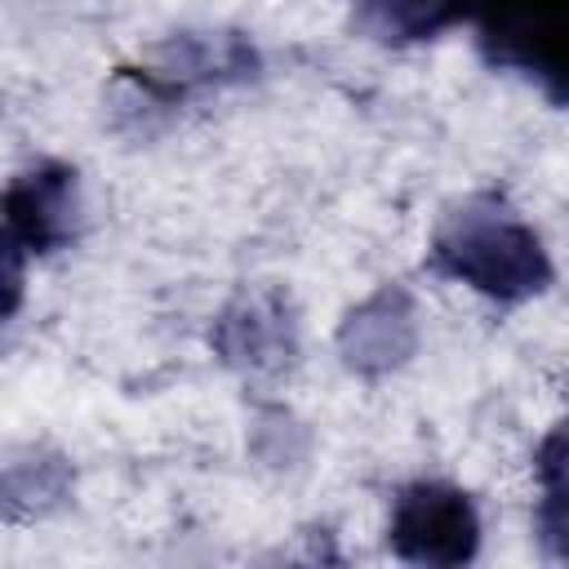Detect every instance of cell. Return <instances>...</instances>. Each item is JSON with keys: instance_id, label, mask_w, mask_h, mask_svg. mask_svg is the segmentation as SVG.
<instances>
[{"instance_id": "5b68a950", "label": "cell", "mask_w": 569, "mask_h": 569, "mask_svg": "<svg viewBox=\"0 0 569 569\" xmlns=\"http://www.w3.org/2000/svg\"><path fill=\"white\" fill-rule=\"evenodd\" d=\"M413 347H418V311L409 289L400 284H382L378 293H369L338 329L342 365L365 378L400 369L413 356Z\"/></svg>"}, {"instance_id": "6da1fadb", "label": "cell", "mask_w": 569, "mask_h": 569, "mask_svg": "<svg viewBox=\"0 0 569 569\" xmlns=\"http://www.w3.org/2000/svg\"><path fill=\"white\" fill-rule=\"evenodd\" d=\"M427 262L436 276L458 280L502 307L529 302L551 284V258L538 231L498 196H471L449 209L431 236Z\"/></svg>"}, {"instance_id": "8992f818", "label": "cell", "mask_w": 569, "mask_h": 569, "mask_svg": "<svg viewBox=\"0 0 569 569\" xmlns=\"http://www.w3.org/2000/svg\"><path fill=\"white\" fill-rule=\"evenodd\" d=\"M213 351L249 373H267L293 360L298 325L280 293H244L213 325Z\"/></svg>"}, {"instance_id": "277c9868", "label": "cell", "mask_w": 569, "mask_h": 569, "mask_svg": "<svg viewBox=\"0 0 569 569\" xmlns=\"http://www.w3.org/2000/svg\"><path fill=\"white\" fill-rule=\"evenodd\" d=\"M387 542L405 565L453 569L480 551V511L458 485L413 480L391 502Z\"/></svg>"}, {"instance_id": "9c48e42d", "label": "cell", "mask_w": 569, "mask_h": 569, "mask_svg": "<svg viewBox=\"0 0 569 569\" xmlns=\"http://www.w3.org/2000/svg\"><path fill=\"white\" fill-rule=\"evenodd\" d=\"M533 471L542 485L538 511H533V529L547 556L569 560V418L556 422L533 453Z\"/></svg>"}, {"instance_id": "52a82bcc", "label": "cell", "mask_w": 569, "mask_h": 569, "mask_svg": "<svg viewBox=\"0 0 569 569\" xmlns=\"http://www.w3.org/2000/svg\"><path fill=\"white\" fill-rule=\"evenodd\" d=\"M258 67V53L249 40L240 36H182V40H169L160 49V62L156 67H142L133 71V80L160 98V102H173L200 84H222V80H244L253 76Z\"/></svg>"}, {"instance_id": "3957f363", "label": "cell", "mask_w": 569, "mask_h": 569, "mask_svg": "<svg viewBox=\"0 0 569 569\" xmlns=\"http://www.w3.org/2000/svg\"><path fill=\"white\" fill-rule=\"evenodd\" d=\"M80 227V178L62 160H40L4 187V316L22 298V262L67 249Z\"/></svg>"}, {"instance_id": "ba28073f", "label": "cell", "mask_w": 569, "mask_h": 569, "mask_svg": "<svg viewBox=\"0 0 569 569\" xmlns=\"http://www.w3.org/2000/svg\"><path fill=\"white\" fill-rule=\"evenodd\" d=\"M476 0H347L351 27L373 44H418L458 22H471Z\"/></svg>"}, {"instance_id": "7a4b0ae2", "label": "cell", "mask_w": 569, "mask_h": 569, "mask_svg": "<svg viewBox=\"0 0 569 569\" xmlns=\"http://www.w3.org/2000/svg\"><path fill=\"white\" fill-rule=\"evenodd\" d=\"M471 27L493 71H511L547 102L569 107V0H476Z\"/></svg>"}]
</instances>
